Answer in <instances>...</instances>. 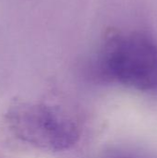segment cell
Masks as SVG:
<instances>
[{"instance_id":"1","label":"cell","mask_w":157,"mask_h":158,"mask_svg":"<svg viewBox=\"0 0 157 158\" xmlns=\"http://www.w3.org/2000/svg\"><path fill=\"white\" fill-rule=\"evenodd\" d=\"M104 77L143 93L157 92V44L142 32L113 33L96 61Z\"/></svg>"},{"instance_id":"3","label":"cell","mask_w":157,"mask_h":158,"mask_svg":"<svg viewBox=\"0 0 157 158\" xmlns=\"http://www.w3.org/2000/svg\"><path fill=\"white\" fill-rule=\"evenodd\" d=\"M105 158H149L144 155L129 151H117L109 154Z\"/></svg>"},{"instance_id":"2","label":"cell","mask_w":157,"mask_h":158,"mask_svg":"<svg viewBox=\"0 0 157 158\" xmlns=\"http://www.w3.org/2000/svg\"><path fill=\"white\" fill-rule=\"evenodd\" d=\"M6 122L18 139L45 151L68 150L81 136L80 128L70 115L46 103L15 102L6 113Z\"/></svg>"}]
</instances>
